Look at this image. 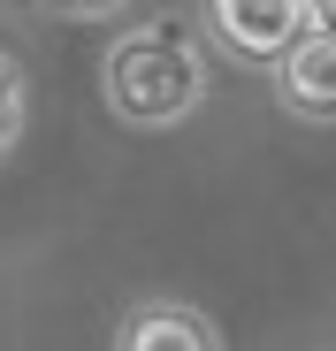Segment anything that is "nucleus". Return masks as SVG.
I'll return each instance as SVG.
<instances>
[{"mask_svg":"<svg viewBox=\"0 0 336 351\" xmlns=\"http://www.w3.org/2000/svg\"><path fill=\"white\" fill-rule=\"evenodd\" d=\"M99 84H107V107H115L123 123L168 130V123H184V114L206 99V53H199V38L176 16H168V23H145V31L107 46Z\"/></svg>","mask_w":336,"mask_h":351,"instance_id":"nucleus-1","label":"nucleus"},{"mask_svg":"<svg viewBox=\"0 0 336 351\" xmlns=\"http://www.w3.org/2000/svg\"><path fill=\"white\" fill-rule=\"evenodd\" d=\"M206 31L252 69H275L283 53L313 31V8L306 0H206Z\"/></svg>","mask_w":336,"mask_h":351,"instance_id":"nucleus-2","label":"nucleus"},{"mask_svg":"<svg viewBox=\"0 0 336 351\" xmlns=\"http://www.w3.org/2000/svg\"><path fill=\"white\" fill-rule=\"evenodd\" d=\"M275 92L298 123H336V31H306L275 62Z\"/></svg>","mask_w":336,"mask_h":351,"instance_id":"nucleus-3","label":"nucleus"},{"mask_svg":"<svg viewBox=\"0 0 336 351\" xmlns=\"http://www.w3.org/2000/svg\"><path fill=\"white\" fill-rule=\"evenodd\" d=\"M115 351H221V328L191 306H138L123 321Z\"/></svg>","mask_w":336,"mask_h":351,"instance_id":"nucleus-4","label":"nucleus"},{"mask_svg":"<svg viewBox=\"0 0 336 351\" xmlns=\"http://www.w3.org/2000/svg\"><path fill=\"white\" fill-rule=\"evenodd\" d=\"M23 138V77H16V62L0 53V153H8Z\"/></svg>","mask_w":336,"mask_h":351,"instance_id":"nucleus-5","label":"nucleus"},{"mask_svg":"<svg viewBox=\"0 0 336 351\" xmlns=\"http://www.w3.org/2000/svg\"><path fill=\"white\" fill-rule=\"evenodd\" d=\"M53 16H69V23H107V16H123L130 0H46Z\"/></svg>","mask_w":336,"mask_h":351,"instance_id":"nucleus-6","label":"nucleus"},{"mask_svg":"<svg viewBox=\"0 0 336 351\" xmlns=\"http://www.w3.org/2000/svg\"><path fill=\"white\" fill-rule=\"evenodd\" d=\"M313 8V31H336V0H306Z\"/></svg>","mask_w":336,"mask_h":351,"instance_id":"nucleus-7","label":"nucleus"}]
</instances>
